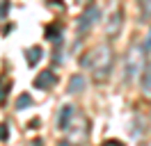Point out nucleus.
<instances>
[{"instance_id": "5", "label": "nucleus", "mask_w": 151, "mask_h": 146, "mask_svg": "<svg viewBox=\"0 0 151 146\" xmlns=\"http://www.w3.org/2000/svg\"><path fill=\"white\" fill-rule=\"evenodd\" d=\"M85 87V80H83V75H76L73 80H71V91H80Z\"/></svg>"}, {"instance_id": "10", "label": "nucleus", "mask_w": 151, "mask_h": 146, "mask_svg": "<svg viewBox=\"0 0 151 146\" xmlns=\"http://www.w3.org/2000/svg\"><path fill=\"white\" fill-rule=\"evenodd\" d=\"M7 137H9V130L5 123H0V139H7Z\"/></svg>"}, {"instance_id": "13", "label": "nucleus", "mask_w": 151, "mask_h": 146, "mask_svg": "<svg viewBox=\"0 0 151 146\" xmlns=\"http://www.w3.org/2000/svg\"><path fill=\"white\" fill-rule=\"evenodd\" d=\"M147 48L151 50V34H149V39H147Z\"/></svg>"}, {"instance_id": "7", "label": "nucleus", "mask_w": 151, "mask_h": 146, "mask_svg": "<svg viewBox=\"0 0 151 146\" xmlns=\"http://www.w3.org/2000/svg\"><path fill=\"white\" fill-rule=\"evenodd\" d=\"M46 39H50V41H55V39H60V30H57L55 25L46 27Z\"/></svg>"}, {"instance_id": "6", "label": "nucleus", "mask_w": 151, "mask_h": 146, "mask_svg": "<svg viewBox=\"0 0 151 146\" xmlns=\"http://www.w3.org/2000/svg\"><path fill=\"white\" fill-rule=\"evenodd\" d=\"M28 105H32V98H30V94H23V96L16 100V107L23 110V107H28Z\"/></svg>"}, {"instance_id": "12", "label": "nucleus", "mask_w": 151, "mask_h": 146, "mask_svg": "<svg viewBox=\"0 0 151 146\" xmlns=\"http://www.w3.org/2000/svg\"><path fill=\"white\" fill-rule=\"evenodd\" d=\"M103 146H124V144L117 142V139H108V142H103Z\"/></svg>"}, {"instance_id": "1", "label": "nucleus", "mask_w": 151, "mask_h": 146, "mask_svg": "<svg viewBox=\"0 0 151 146\" xmlns=\"http://www.w3.org/2000/svg\"><path fill=\"white\" fill-rule=\"evenodd\" d=\"M55 73L53 71H44V73H39L37 78H35V87H39V89H48V87H53L55 84Z\"/></svg>"}, {"instance_id": "4", "label": "nucleus", "mask_w": 151, "mask_h": 146, "mask_svg": "<svg viewBox=\"0 0 151 146\" xmlns=\"http://www.w3.org/2000/svg\"><path fill=\"white\" fill-rule=\"evenodd\" d=\"M41 57H44V50H41L39 46H35V48H30V50H28V64H30V66H35Z\"/></svg>"}, {"instance_id": "3", "label": "nucleus", "mask_w": 151, "mask_h": 146, "mask_svg": "<svg viewBox=\"0 0 151 146\" xmlns=\"http://www.w3.org/2000/svg\"><path fill=\"white\" fill-rule=\"evenodd\" d=\"M71 114H73V107H71V105H64L62 112H60V119H57L60 130H66V128H69V119H71Z\"/></svg>"}, {"instance_id": "8", "label": "nucleus", "mask_w": 151, "mask_h": 146, "mask_svg": "<svg viewBox=\"0 0 151 146\" xmlns=\"http://www.w3.org/2000/svg\"><path fill=\"white\" fill-rule=\"evenodd\" d=\"M7 89H9V82H5V87H0V103L7 100Z\"/></svg>"}, {"instance_id": "9", "label": "nucleus", "mask_w": 151, "mask_h": 146, "mask_svg": "<svg viewBox=\"0 0 151 146\" xmlns=\"http://www.w3.org/2000/svg\"><path fill=\"white\" fill-rule=\"evenodd\" d=\"M144 89H151V66L147 69V78H144Z\"/></svg>"}, {"instance_id": "2", "label": "nucleus", "mask_w": 151, "mask_h": 146, "mask_svg": "<svg viewBox=\"0 0 151 146\" xmlns=\"http://www.w3.org/2000/svg\"><path fill=\"white\" fill-rule=\"evenodd\" d=\"M96 16H99V9H96V7H89L85 14H83V18H80V23H78V30H80V32H85L87 27H89V25H92V23L96 21Z\"/></svg>"}, {"instance_id": "11", "label": "nucleus", "mask_w": 151, "mask_h": 146, "mask_svg": "<svg viewBox=\"0 0 151 146\" xmlns=\"http://www.w3.org/2000/svg\"><path fill=\"white\" fill-rule=\"evenodd\" d=\"M7 9H9V2L5 0V2H0V16H5L7 14Z\"/></svg>"}]
</instances>
